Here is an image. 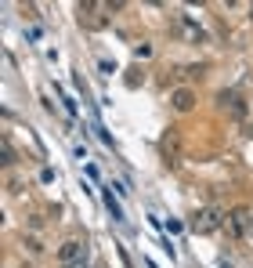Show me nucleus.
Returning a JSON list of instances; mask_svg holds the SVG:
<instances>
[{
	"label": "nucleus",
	"mask_w": 253,
	"mask_h": 268,
	"mask_svg": "<svg viewBox=\"0 0 253 268\" xmlns=\"http://www.w3.org/2000/svg\"><path fill=\"white\" fill-rule=\"evenodd\" d=\"M87 257V243H80V239H69L62 250H58V261L62 264H76V261H83Z\"/></svg>",
	"instance_id": "obj_3"
},
{
	"label": "nucleus",
	"mask_w": 253,
	"mask_h": 268,
	"mask_svg": "<svg viewBox=\"0 0 253 268\" xmlns=\"http://www.w3.org/2000/svg\"><path fill=\"white\" fill-rule=\"evenodd\" d=\"M224 217H228V214H221L217 207H206V210H199V214H195L192 228H195V232H217V228L224 225Z\"/></svg>",
	"instance_id": "obj_2"
},
{
	"label": "nucleus",
	"mask_w": 253,
	"mask_h": 268,
	"mask_svg": "<svg viewBox=\"0 0 253 268\" xmlns=\"http://www.w3.org/2000/svg\"><path fill=\"white\" fill-rule=\"evenodd\" d=\"M249 217H253L249 207H235V210H228L224 225H228V232H232L235 239H246V236H249Z\"/></svg>",
	"instance_id": "obj_1"
},
{
	"label": "nucleus",
	"mask_w": 253,
	"mask_h": 268,
	"mask_svg": "<svg viewBox=\"0 0 253 268\" xmlns=\"http://www.w3.org/2000/svg\"><path fill=\"white\" fill-rule=\"evenodd\" d=\"M105 207H109V214H112V217H116V221H127V217H123V210H119V203H116V200H112V192H109V196H105Z\"/></svg>",
	"instance_id": "obj_5"
},
{
	"label": "nucleus",
	"mask_w": 253,
	"mask_h": 268,
	"mask_svg": "<svg viewBox=\"0 0 253 268\" xmlns=\"http://www.w3.org/2000/svg\"><path fill=\"white\" fill-rule=\"evenodd\" d=\"M249 11H253V8H249ZM249 18H253V15H249Z\"/></svg>",
	"instance_id": "obj_8"
},
{
	"label": "nucleus",
	"mask_w": 253,
	"mask_h": 268,
	"mask_svg": "<svg viewBox=\"0 0 253 268\" xmlns=\"http://www.w3.org/2000/svg\"><path fill=\"white\" fill-rule=\"evenodd\" d=\"M170 102H174V109H178V112H188V109L195 105V94L181 87V91H174V98H170Z\"/></svg>",
	"instance_id": "obj_4"
},
{
	"label": "nucleus",
	"mask_w": 253,
	"mask_h": 268,
	"mask_svg": "<svg viewBox=\"0 0 253 268\" xmlns=\"http://www.w3.org/2000/svg\"><path fill=\"white\" fill-rule=\"evenodd\" d=\"M249 239H253V217H249Z\"/></svg>",
	"instance_id": "obj_7"
},
{
	"label": "nucleus",
	"mask_w": 253,
	"mask_h": 268,
	"mask_svg": "<svg viewBox=\"0 0 253 268\" xmlns=\"http://www.w3.org/2000/svg\"><path fill=\"white\" fill-rule=\"evenodd\" d=\"M4 163H8V167L15 163V149H11V141H4Z\"/></svg>",
	"instance_id": "obj_6"
}]
</instances>
